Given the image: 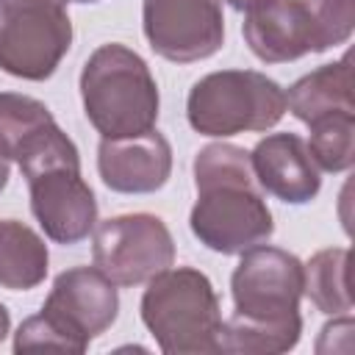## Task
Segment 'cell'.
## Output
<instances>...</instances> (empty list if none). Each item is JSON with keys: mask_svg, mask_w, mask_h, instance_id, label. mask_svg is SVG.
<instances>
[{"mask_svg": "<svg viewBox=\"0 0 355 355\" xmlns=\"http://www.w3.org/2000/svg\"><path fill=\"white\" fill-rule=\"evenodd\" d=\"M349 250L344 247H327L319 250L305 266H302V294L316 305V311L327 316L349 313L352 297H349Z\"/></svg>", "mask_w": 355, "mask_h": 355, "instance_id": "18", "label": "cell"}, {"mask_svg": "<svg viewBox=\"0 0 355 355\" xmlns=\"http://www.w3.org/2000/svg\"><path fill=\"white\" fill-rule=\"evenodd\" d=\"M286 114V92L255 69H222L200 78L186 103L189 125L202 136L269 130Z\"/></svg>", "mask_w": 355, "mask_h": 355, "instance_id": "3", "label": "cell"}, {"mask_svg": "<svg viewBox=\"0 0 355 355\" xmlns=\"http://www.w3.org/2000/svg\"><path fill=\"white\" fill-rule=\"evenodd\" d=\"M230 8H236V11H255V8H263V6H269L272 0H225Z\"/></svg>", "mask_w": 355, "mask_h": 355, "instance_id": "22", "label": "cell"}, {"mask_svg": "<svg viewBox=\"0 0 355 355\" xmlns=\"http://www.w3.org/2000/svg\"><path fill=\"white\" fill-rule=\"evenodd\" d=\"M92 258L111 283L139 286L172 266L175 241L158 216L125 214L105 219L94 230Z\"/></svg>", "mask_w": 355, "mask_h": 355, "instance_id": "6", "label": "cell"}, {"mask_svg": "<svg viewBox=\"0 0 355 355\" xmlns=\"http://www.w3.org/2000/svg\"><path fill=\"white\" fill-rule=\"evenodd\" d=\"M147 283L141 322L166 355L219 352V297L200 269H164Z\"/></svg>", "mask_w": 355, "mask_h": 355, "instance_id": "2", "label": "cell"}, {"mask_svg": "<svg viewBox=\"0 0 355 355\" xmlns=\"http://www.w3.org/2000/svg\"><path fill=\"white\" fill-rule=\"evenodd\" d=\"M302 333V319L291 316L283 322H263V319H247L233 313L219 327V352H236V355H277L297 347Z\"/></svg>", "mask_w": 355, "mask_h": 355, "instance_id": "17", "label": "cell"}, {"mask_svg": "<svg viewBox=\"0 0 355 355\" xmlns=\"http://www.w3.org/2000/svg\"><path fill=\"white\" fill-rule=\"evenodd\" d=\"M69 0H0V69L47 80L72 44Z\"/></svg>", "mask_w": 355, "mask_h": 355, "instance_id": "4", "label": "cell"}, {"mask_svg": "<svg viewBox=\"0 0 355 355\" xmlns=\"http://www.w3.org/2000/svg\"><path fill=\"white\" fill-rule=\"evenodd\" d=\"M47 244L42 236L17 222L0 219V286L11 291L36 288L47 277Z\"/></svg>", "mask_w": 355, "mask_h": 355, "instance_id": "16", "label": "cell"}, {"mask_svg": "<svg viewBox=\"0 0 355 355\" xmlns=\"http://www.w3.org/2000/svg\"><path fill=\"white\" fill-rule=\"evenodd\" d=\"M103 183L119 194H153L172 175V147L153 128L139 136L103 139L97 147Z\"/></svg>", "mask_w": 355, "mask_h": 355, "instance_id": "12", "label": "cell"}, {"mask_svg": "<svg viewBox=\"0 0 355 355\" xmlns=\"http://www.w3.org/2000/svg\"><path fill=\"white\" fill-rule=\"evenodd\" d=\"M116 283H111L97 266L61 272L42 305V316L69 338L75 352H83L92 338L105 333L116 322Z\"/></svg>", "mask_w": 355, "mask_h": 355, "instance_id": "10", "label": "cell"}, {"mask_svg": "<svg viewBox=\"0 0 355 355\" xmlns=\"http://www.w3.org/2000/svg\"><path fill=\"white\" fill-rule=\"evenodd\" d=\"M6 183H8V158L0 153V191L6 189Z\"/></svg>", "mask_w": 355, "mask_h": 355, "instance_id": "24", "label": "cell"}, {"mask_svg": "<svg viewBox=\"0 0 355 355\" xmlns=\"http://www.w3.org/2000/svg\"><path fill=\"white\" fill-rule=\"evenodd\" d=\"M222 183H258L252 172L250 153L236 144H208L194 158V186H222Z\"/></svg>", "mask_w": 355, "mask_h": 355, "instance_id": "20", "label": "cell"}, {"mask_svg": "<svg viewBox=\"0 0 355 355\" xmlns=\"http://www.w3.org/2000/svg\"><path fill=\"white\" fill-rule=\"evenodd\" d=\"M286 108L305 125H313L338 111H355L349 55H341L336 64H324L300 78L286 92Z\"/></svg>", "mask_w": 355, "mask_h": 355, "instance_id": "15", "label": "cell"}, {"mask_svg": "<svg viewBox=\"0 0 355 355\" xmlns=\"http://www.w3.org/2000/svg\"><path fill=\"white\" fill-rule=\"evenodd\" d=\"M230 291L239 316L263 322L300 316L302 263L286 250L258 244L241 252V261L230 277Z\"/></svg>", "mask_w": 355, "mask_h": 355, "instance_id": "7", "label": "cell"}, {"mask_svg": "<svg viewBox=\"0 0 355 355\" xmlns=\"http://www.w3.org/2000/svg\"><path fill=\"white\" fill-rule=\"evenodd\" d=\"M189 227L200 244L222 255H241L263 244L272 230V211L258 191V183H222L197 191L189 214Z\"/></svg>", "mask_w": 355, "mask_h": 355, "instance_id": "5", "label": "cell"}, {"mask_svg": "<svg viewBox=\"0 0 355 355\" xmlns=\"http://www.w3.org/2000/svg\"><path fill=\"white\" fill-rule=\"evenodd\" d=\"M244 39L255 58L266 64L297 61L308 53H322V36L305 0H272L244 19Z\"/></svg>", "mask_w": 355, "mask_h": 355, "instance_id": "13", "label": "cell"}, {"mask_svg": "<svg viewBox=\"0 0 355 355\" xmlns=\"http://www.w3.org/2000/svg\"><path fill=\"white\" fill-rule=\"evenodd\" d=\"M352 3L355 0H305L308 11L316 19V28H319L324 50L336 47V44H344L352 36V28H355Z\"/></svg>", "mask_w": 355, "mask_h": 355, "instance_id": "21", "label": "cell"}, {"mask_svg": "<svg viewBox=\"0 0 355 355\" xmlns=\"http://www.w3.org/2000/svg\"><path fill=\"white\" fill-rule=\"evenodd\" d=\"M31 211L55 244L83 241L97 222V200L80 178V166H50L28 178Z\"/></svg>", "mask_w": 355, "mask_h": 355, "instance_id": "11", "label": "cell"}, {"mask_svg": "<svg viewBox=\"0 0 355 355\" xmlns=\"http://www.w3.org/2000/svg\"><path fill=\"white\" fill-rule=\"evenodd\" d=\"M311 128V139H308V153L313 158V164L324 172H347L352 166L355 158V147H352V136H355V111H338L330 114Z\"/></svg>", "mask_w": 355, "mask_h": 355, "instance_id": "19", "label": "cell"}, {"mask_svg": "<svg viewBox=\"0 0 355 355\" xmlns=\"http://www.w3.org/2000/svg\"><path fill=\"white\" fill-rule=\"evenodd\" d=\"M8 327H11V316H8V311H6V305L0 302V341L8 336Z\"/></svg>", "mask_w": 355, "mask_h": 355, "instance_id": "23", "label": "cell"}, {"mask_svg": "<svg viewBox=\"0 0 355 355\" xmlns=\"http://www.w3.org/2000/svg\"><path fill=\"white\" fill-rule=\"evenodd\" d=\"M83 111L103 139L139 136L155 128L158 86L147 61L125 44L97 47L80 72Z\"/></svg>", "mask_w": 355, "mask_h": 355, "instance_id": "1", "label": "cell"}, {"mask_svg": "<svg viewBox=\"0 0 355 355\" xmlns=\"http://www.w3.org/2000/svg\"><path fill=\"white\" fill-rule=\"evenodd\" d=\"M75 3H97V0H75Z\"/></svg>", "mask_w": 355, "mask_h": 355, "instance_id": "25", "label": "cell"}, {"mask_svg": "<svg viewBox=\"0 0 355 355\" xmlns=\"http://www.w3.org/2000/svg\"><path fill=\"white\" fill-rule=\"evenodd\" d=\"M0 153L17 161L25 180L50 166H80L75 141L36 97L0 92Z\"/></svg>", "mask_w": 355, "mask_h": 355, "instance_id": "8", "label": "cell"}, {"mask_svg": "<svg viewBox=\"0 0 355 355\" xmlns=\"http://www.w3.org/2000/svg\"><path fill=\"white\" fill-rule=\"evenodd\" d=\"M250 161L258 186L288 205H305L322 189L319 166L297 133H272L261 139Z\"/></svg>", "mask_w": 355, "mask_h": 355, "instance_id": "14", "label": "cell"}, {"mask_svg": "<svg viewBox=\"0 0 355 355\" xmlns=\"http://www.w3.org/2000/svg\"><path fill=\"white\" fill-rule=\"evenodd\" d=\"M141 25L150 47L175 64L202 61L225 42L219 0H144Z\"/></svg>", "mask_w": 355, "mask_h": 355, "instance_id": "9", "label": "cell"}]
</instances>
